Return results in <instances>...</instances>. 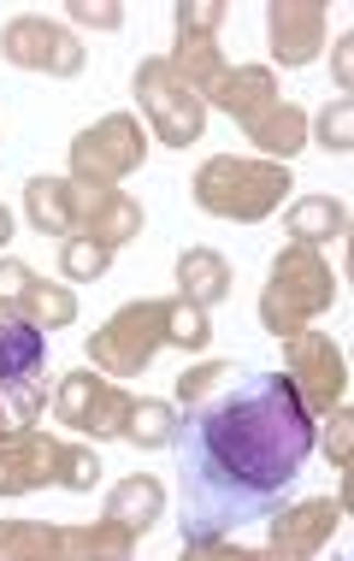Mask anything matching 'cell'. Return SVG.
<instances>
[{
  "instance_id": "35",
  "label": "cell",
  "mask_w": 354,
  "mask_h": 561,
  "mask_svg": "<svg viewBox=\"0 0 354 561\" xmlns=\"http://www.w3.org/2000/svg\"><path fill=\"white\" fill-rule=\"evenodd\" d=\"M0 432H12V426H7V408H0Z\"/></svg>"
},
{
  "instance_id": "30",
  "label": "cell",
  "mask_w": 354,
  "mask_h": 561,
  "mask_svg": "<svg viewBox=\"0 0 354 561\" xmlns=\"http://www.w3.org/2000/svg\"><path fill=\"white\" fill-rule=\"evenodd\" d=\"M219 24H225L219 0H183V7H178V30H190V36H213Z\"/></svg>"
},
{
  "instance_id": "14",
  "label": "cell",
  "mask_w": 354,
  "mask_h": 561,
  "mask_svg": "<svg viewBox=\"0 0 354 561\" xmlns=\"http://www.w3.org/2000/svg\"><path fill=\"white\" fill-rule=\"evenodd\" d=\"M319 48H326V12L301 7V0H278L272 7V54L284 66H307Z\"/></svg>"
},
{
  "instance_id": "28",
  "label": "cell",
  "mask_w": 354,
  "mask_h": 561,
  "mask_svg": "<svg viewBox=\"0 0 354 561\" xmlns=\"http://www.w3.org/2000/svg\"><path fill=\"white\" fill-rule=\"evenodd\" d=\"M319 148H331V154H349L354 148V101L336 95L326 113H319Z\"/></svg>"
},
{
  "instance_id": "21",
  "label": "cell",
  "mask_w": 354,
  "mask_h": 561,
  "mask_svg": "<svg viewBox=\"0 0 354 561\" xmlns=\"http://www.w3.org/2000/svg\"><path fill=\"white\" fill-rule=\"evenodd\" d=\"M249 142L266 148V154H278V160H289V154L307 142V113H301V107H284V101H278V107H266V113L249 125Z\"/></svg>"
},
{
  "instance_id": "13",
  "label": "cell",
  "mask_w": 354,
  "mask_h": 561,
  "mask_svg": "<svg viewBox=\"0 0 354 561\" xmlns=\"http://www.w3.org/2000/svg\"><path fill=\"white\" fill-rule=\"evenodd\" d=\"M336 520H343V496H319V503H301V508H289L284 520H272V538H266V550L260 556H313L319 543H326L336 533Z\"/></svg>"
},
{
  "instance_id": "29",
  "label": "cell",
  "mask_w": 354,
  "mask_h": 561,
  "mask_svg": "<svg viewBox=\"0 0 354 561\" xmlns=\"http://www.w3.org/2000/svg\"><path fill=\"white\" fill-rule=\"evenodd\" d=\"M95 473H101V461H95L89 449L59 444V455H54V479L66 484V491H95Z\"/></svg>"
},
{
  "instance_id": "20",
  "label": "cell",
  "mask_w": 354,
  "mask_h": 561,
  "mask_svg": "<svg viewBox=\"0 0 354 561\" xmlns=\"http://www.w3.org/2000/svg\"><path fill=\"white\" fill-rule=\"evenodd\" d=\"M172 71L195 89V95H213V89L225 83L219 42H213V36H190V30H178V59H172Z\"/></svg>"
},
{
  "instance_id": "6",
  "label": "cell",
  "mask_w": 354,
  "mask_h": 561,
  "mask_svg": "<svg viewBox=\"0 0 354 561\" xmlns=\"http://www.w3.org/2000/svg\"><path fill=\"white\" fill-rule=\"evenodd\" d=\"M142 165V130H136V118L113 113L101 118L95 130H83L71 142V172L83 178V184H113V178H125Z\"/></svg>"
},
{
  "instance_id": "32",
  "label": "cell",
  "mask_w": 354,
  "mask_h": 561,
  "mask_svg": "<svg viewBox=\"0 0 354 561\" xmlns=\"http://www.w3.org/2000/svg\"><path fill=\"white\" fill-rule=\"evenodd\" d=\"M349 426H354V420L343 414V408H331V437H326V449H331L336 467H349Z\"/></svg>"
},
{
  "instance_id": "8",
  "label": "cell",
  "mask_w": 354,
  "mask_h": 561,
  "mask_svg": "<svg viewBox=\"0 0 354 561\" xmlns=\"http://www.w3.org/2000/svg\"><path fill=\"white\" fill-rule=\"evenodd\" d=\"M0 54L12 66H30V71H54V78H77L83 71V48H77L71 30H59L48 19H12L0 30Z\"/></svg>"
},
{
  "instance_id": "27",
  "label": "cell",
  "mask_w": 354,
  "mask_h": 561,
  "mask_svg": "<svg viewBox=\"0 0 354 561\" xmlns=\"http://www.w3.org/2000/svg\"><path fill=\"white\" fill-rule=\"evenodd\" d=\"M0 397H7V408H12V420H19V426H36L42 408H48V385H42V373H24V378H12Z\"/></svg>"
},
{
  "instance_id": "23",
  "label": "cell",
  "mask_w": 354,
  "mask_h": 561,
  "mask_svg": "<svg viewBox=\"0 0 354 561\" xmlns=\"http://www.w3.org/2000/svg\"><path fill=\"white\" fill-rule=\"evenodd\" d=\"M237 378H242L237 360H202V367H190V373L178 378V402H183V408H202V402L219 397V390L237 385Z\"/></svg>"
},
{
  "instance_id": "1",
  "label": "cell",
  "mask_w": 354,
  "mask_h": 561,
  "mask_svg": "<svg viewBox=\"0 0 354 561\" xmlns=\"http://www.w3.org/2000/svg\"><path fill=\"white\" fill-rule=\"evenodd\" d=\"M319 444L289 373H242L202 408H183L172 449L183 473V543L237 533L284 508Z\"/></svg>"
},
{
  "instance_id": "34",
  "label": "cell",
  "mask_w": 354,
  "mask_h": 561,
  "mask_svg": "<svg viewBox=\"0 0 354 561\" xmlns=\"http://www.w3.org/2000/svg\"><path fill=\"white\" fill-rule=\"evenodd\" d=\"M7 237H12V219H7V207H0V249H7Z\"/></svg>"
},
{
  "instance_id": "11",
  "label": "cell",
  "mask_w": 354,
  "mask_h": 561,
  "mask_svg": "<svg viewBox=\"0 0 354 561\" xmlns=\"http://www.w3.org/2000/svg\"><path fill=\"white\" fill-rule=\"evenodd\" d=\"M54 455L59 444L42 432H0V496H19V491H36V484L54 479Z\"/></svg>"
},
{
  "instance_id": "12",
  "label": "cell",
  "mask_w": 354,
  "mask_h": 561,
  "mask_svg": "<svg viewBox=\"0 0 354 561\" xmlns=\"http://www.w3.org/2000/svg\"><path fill=\"white\" fill-rule=\"evenodd\" d=\"M77 207H83V214H77V237H95L106 249H118V242H130L142 231V207L113 184H95V190L83 184V202Z\"/></svg>"
},
{
  "instance_id": "2",
  "label": "cell",
  "mask_w": 354,
  "mask_h": 561,
  "mask_svg": "<svg viewBox=\"0 0 354 561\" xmlns=\"http://www.w3.org/2000/svg\"><path fill=\"white\" fill-rule=\"evenodd\" d=\"M331 296H336L331 266L307 242H289L278 261H272V290L260 296V320H266L272 337H296L319 308H331Z\"/></svg>"
},
{
  "instance_id": "31",
  "label": "cell",
  "mask_w": 354,
  "mask_h": 561,
  "mask_svg": "<svg viewBox=\"0 0 354 561\" xmlns=\"http://www.w3.org/2000/svg\"><path fill=\"white\" fill-rule=\"evenodd\" d=\"M71 19L95 24V30H118L125 24V7H113V0H71Z\"/></svg>"
},
{
  "instance_id": "24",
  "label": "cell",
  "mask_w": 354,
  "mask_h": 561,
  "mask_svg": "<svg viewBox=\"0 0 354 561\" xmlns=\"http://www.w3.org/2000/svg\"><path fill=\"white\" fill-rule=\"evenodd\" d=\"M165 343H178V348H207V343H213L207 308H195V301H183V296L165 301Z\"/></svg>"
},
{
  "instance_id": "33",
  "label": "cell",
  "mask_w": 354,
  "mask_h": 561,
  "mask_svg": "<svg viewBox=\"0 0 354 561\" xmlns=\"http://www.w3.org/2000/svg\"><path fill=\"white\" fill-rule=\"evenodd\" d=\"M349 48H354V36H336V54H331V59H336V83H343V89H349V78H354V71H349Z\"/></svg>"
},
{
  "instance_id": "19",
  "label": "cell",
  "mask_w": 354,
  "mask_h": 561,
  "mask_svg": "<svg viewBox=\"0 0 354 561\" xmlns=\"http://www.w3.org/2000/svg\"><path fill=\"white\" fill-rule=\"evenodd\" d=\"M349 231V207L331 202V195H307V202L289 207V237L307 242V249H319V242H336Z\"/></svg>"
},
{
  "instance_id": "9",
  "label": "cell",
  "mask_w": 354,
  "mask_h": 561,
  "mask_svg": "<svg viewBox=\"0 0 354 561\" xmlns=\"http://www.w3.org/2000/svg\"><path fill=\"white\" fill-rule=\"evenodd\" d=\"M130 402L136 397H125L118 385H106V378H95V373H71L66 385H59V420L77 426L83 437H118L125 432Z\"/></svg>"
},
{
  "instance_id": "15",
  "label": "cell",
  "mask_w": 354,
  "mask_h": 561,
  "mask_svg": "<svg viewBox=\"0 0 354 561\" xmlns=\"http://www.w3.org/2000/svg\"><path fill=\"white\" fill-rule=\"evenodd\" d=\"M83 184H66V178H30L24 190V214L54 237H77V214H83Z\"/></svg>"
},
{
  "instance_id": "16",
  "label": "cell",
  "mask_w": 354,
  "mask_h": 561,
  "mask_svg": "<svg viewBox=\"0 0 354 561\" xmlns=\"http://www.w3.org/2000/svg\"><path fill=\"white\" fill-rule=\"evenodd\" d=\"M213 101H219L237 125H254L266 107H278V89H272L266 66H249V71H225V83L213 89Z\"/></svg>"
},
{
  "instance_id": "4",
  "label": "cell",
  "mask_w": 354,
  "mask_h": 561,
  "mask_svg": "<svg viewBox=\"0 0 354 561\" xmlns=\"http://www.w3.org/2000/svg\"><path fill=\"white\" fill-rule=\"evenodd\" d=\"M136 95H142V107H148L165 148H190L195 136H202L207 107H202V95L172 71V59H142V66H136Z\"/></svg>"
},
{
  "instance_id": "5",
  "label": "cell",
  "mask_w": 354,
  "mask_h": 561,
  "mask_svg": "<svg viewBox=\"0 0 354 561\" xmlns=\"http://www.w3.org/2000/svg\"><path fill=\"white\" fill-rule=\"evenodd\" d=\"M165 343V301H136V308L113 313V325L95 331L89 343V360L113 378H130L153 360V348Z\"/></svg>"
},
{
  "instance_id": "17",
  "label": "cell",
  "mask_w": 354,
  "mask_h": 561,
  "mask_svg": "<svg viewBox=\"0 0 354 561\" xmlns=\"http://www.w3.org/2000/svg\"><path fill=\"white\" fill-rule=\"evenodd\" d=\"M160 508H165V491H160V479H148V473L113 484V496H106V520H118L125 533H148V526L160 520Z\"/></svg>"
},
{
  "instance_id": "7",
  "label": "cell",
  "mask_w": 354,
  "mask_h": 561,
  "mask_svg": "<svg viewBox=\"0 0 354 561\" xmlns=\"http://www.w3.org/2000/svg\"><path fill=\"white\" fill-rule=\"evenodd\" d=\"M284 355H289V385H296V397L307 414H331L336 402H343V355L313 337V331H296V337H284Z\"/></svg>"
},
{
  "instance_id": "18",
  "label": "cell",
  "mask_w": 354,
  "mask_h": 561,
  "mask_svg": "<svg viewBox=\"0 0 354 561\" xmlns=\"http://www.w3.org/2000/svg\"><path fill=\"white\" fill-rule=\"evenodd\" d=\"M178 284H183V301H195V308H213V301L230 296V266H225L213 249H183Z\"/></svg>"
},
{
  "instance_id": "25",
  "label": "cell",
  "mask_w": 354,
  "mask_h": 561,
  "mask_svg": "<svg viewBox=\"0 0 354 561\" xmlns=\"http://www.w3.org/2000/svg\"><path fill=\"white\" fill-rule=\"evenodd\" d=\"M113 266V249L95 237H66V249H59V272L77 284H89V278H101V272Z\"/></svg>"
},
{
  "instance_id": "22",
  "label": "cell",
  "mask_w": 354,
  "mask_h": 561,
  "mask_svg": "<svg viewBox=\"0 0 354 561\" xmlns=\"http://www.w3.org/2000/svg\"><path fill=\"white\" fill-rule=\"evenodd\" d=\"M172 432H178V408L172 402H130V414H125V444L136 449H172Z\"/></svg>"
},
{
  "instance_id": "3",
  "label": "cell",
  "mask_w": 354,
  "mask_h": 561,
  "mask_svg": "<svg viewBox=\"0 0 354 561\" xmlns=\"http://www.w3.org/2000/svg\"><path fill=\"white\" fill-rule=\"evenodd\" d=\"M284 190H289V172L284 165H260V160H207L202 172H195V202L207 207V214H219V219H242V225H254V219H266L272 207L284 202Z\"/></svg>"
},
{
  "instance_id": "10",
  "label": "cell",
  "mask_w": 354,
  "mask_h": 561,
  "mask_svg": "<svg viewBox=\"0 0 354 561\" xmlns=\"http://www.w3.org/2000/svg\"><path fill=\"white\" fill-rule=\"evenodd\" d=\"M0 313H12V320H30V325L48 331V325H71L77 320V296L42 284L24 261H0Z\"/></svg>"
},
{
  "instance_id": "26",
  "label": "cell",
  "mask_w": 354,
  "mask_h": 561,
  "mask_svg": "<svg viewBox=\"0 0 354 561\" xmlns=\"http://www.w3.org/2000/svg\"><path fill=\"white\" fill-rule=\"evenodd\" d=\"M0 556H66V533L54 526H0Z\"/></svg>"
}]
</instances>
